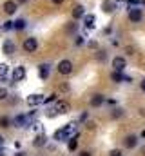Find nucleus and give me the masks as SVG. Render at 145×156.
Returning a JSON list of instances; mask_svg holds the SVG:
<instances>
[{
    "instance_id": "2eb2a0df",
    "label": "nucleus",
    "mask_w": 145,
    "mask_h": 156,
    "mask_svg": "<svg viewBox=\"0 0 145 156\" xmlns=\"http://www.w3.org/2000/svg\"><path fill=\"white\" fill-rule=\"evenodd\" d=\"M83 15H85V7H83V5H76V7L72 9V18H74V20L83 18Z\"/></svg>"
},
{
    "instance_id": "412c9836",
    "label": "nucleus",
    "mask_w": 145,
    "mask_h": 156,
    "mask_svg": "<svg viewBox=\"0 0 145 156\" xmlns=\"http://www.w3.org/2000/svg\"><path fill=\"white\" fill-rule=\"evenodd\" d=\"M67 147H69V151H74V149L78 147V134L69 136V144H67Z\"/></svg>"
},
{
    "instance_id": "a211bd4d",
    "label": "nucleus",
    "mask_w": 145,
    "mask_h": 156,
    "mask_svg": "<svg viewBox=\"0 0 145 156\" xmlns=\"http://www.w3.org/2000/svg\"><path fill=\"white\" fill-rule=\"evenodd\" d=\"M45 142H47V138H45V134L42 133V134H36V138L33 140V145H35V147H44Z\"/></svg>"
},
{
    "instance_id": "a878e982",
    "label": "nucleus",
    "mask_w": 145,
    "mask_h": 156,
    "mask_svg": "<svg viewBox=\"0 0 145 156\" xmlns=\"http://www.w3.org/2000/svg\"><path fill=\"white\" fill-rule=\"evenodd\" d=\"M76 27H78V24H74V22H69V26H67L65 29H67V33H74V31H76Z\"/></svg>"
},
{
    "instance_id": "58836bf2",
    "label": "nucleus",
    "mask_w": 145,
    "mask_h": 156,
    "mask_svg": "<svg viewBox=\"0 0 145 156\" xmlns=\"http://www.w3.org/2000/svg\"><path fill=\"white\" fill-rule=\"evenodd\" d=\"M0 156H5V154H4V151H2V149H0Z\"/></svg>"
},
{
    "instance_id": "f257e3e1",
    "label": "nucleus",
    "mask_w": 145,
    "mask_h": 156,
    "mask_svg": "<svg viewBox=\"0 0 145 156\" xmlns=\"http://www.w3.org/2000/svg\"><path fill=\"white\" fill-rule=\"evenodd\" d=\"M35 118H36L35 111H31L27 115H18V116L15 118V125L16 127H29V125L35 123Z\"/></svg>"
},
{
    "instance_id": "dca6fc26",
    "label": "nucleus",
    "mask_w": 145,
    "mask_h": 156,
    "mask_svg": "<svg viewBox=\"0 0 145 156\" xmlns=\"http://www.w3.org/2000/svg\"><path fill=\"white\" fill-rule=\"evenodd\" d=\"M102 9H104L105 13H112V11L116 9V2H112V0H104V2H102Z\"/></svg>"
},
{
    "instance_id": "393cba45",
    "label": "nucleus",
    "mask_w": 145,
    "mask_h": 156,
    "mask_svg": "<svg viewBox=\"0 0 145 156\" xmlns=\"http://www.w3.org/2000/svg\"><path fill=\"white\" fill-rule=\"evenodd\" d=\"M58 98H56V94H51V96H47L45 100H44V104H55Z\"/></svg>"
},
{
    "instance_id": "6ab92c4d",
    "label": "nucleus",
    "mask_w": 145,
    "mask_h": 156,
    "mask_svg": "<svg viewBox=\"0 0 145 156\" xmlns=\"http://www.w3.org/2000/svg\"><path fill=\"white\" fill-rule=\"evenodd\" d=\"M104 102H105L104 94H93V98H91V105H93V107H98V105H102Z\"/></svg>"
},
{
    "instance_id": "c85d7f7f",
    "label": "nucleus",
    "mask_w": 145,
    "mask_h": 156,
    "mask_svg": "<svg viewBox=\"0 0 145 156\" xmlns=\"http://www.w3.org/2000/svg\"><path fill=\"white\" fill-rule=\"evenodd\" d=\"M109 156H122V151H120V149H112V151L109 153Z\"/></svg>"
},
{
    "instance_id": "ea45409f",
    "label": "nucleus",
    "mask_w": 145,
    "mask_h": 156,
    "mask_svg": "<svg viewBox=\"0 0 145 156\" xmlns=\"http://www.w3.org/2000/svg\"><path fill=\"white\" fill-rule=\"evenodd\" d=\"M142 136H145V131H143V133H142Z\"/></svg>"
},
{
    "instance_id": "7ed1b4c3",
    "label": "nucleus",
    "mask_w": 145,
    "mask_h": 156,
    "mask_svg": "<svg viewBox=\"0 0 145 156\" xmlns=\"http://www.w3.org/2000/svg\"><path fill=\"white\" fill-rule=\"evenodd\" d=\"M127 18H129V22H142V18H143V11L138 7V5H134V7H131L129 9V15H127Z\"/></svg>"
},
{
    "instance_id": "4be33fe9",
    "label": "nucleus",
    "mask_w": 145,
    "mask_h": 156,
    "mask_svg": "<svg viewBox=\"0 0 145 156\" xmlns=\"http://www.w3.org/2000/svg\"><path fill=\"white\" fill-rule=\"evenodd\" d=\"M9 73V66L7 64H0V78H5Z\"/></svg>"
},
{
    "instance_id": "2f4dec72",
    "label": "nucleus",
    "mask_w": 145,
    "mask_h": 156,
    "mask_svg": "<svg viewBox=\"0 0 145 156\" xmlns=\"http://www.w3.org/2000/svg\"><path fill=\"white\" fill-rule=\"evenodd\" d=\"M83 120H87V113H82L80 115V122H83Z\"/></svg>"
},
{
    "instance_id": "473e14b6",
    "label": "nucleus",
    "mask_w": 145,
    "mask_h": 156,
    "mask_svg": "<svg viewBox=\"0 0 145 156\" xmlns=\"http://www.w3.org/2000/svg\"><path fill=\"white\" fill-rule=\"evenodd\" d=\"M140 87H142V91L145 93V80H142V83H140Z\"/></svg>"
},
{
    "instance_id": "20e7f679",
    "label": "nucleus",
    "mask_w": 145,
    "mask_h": 156,
    "mask_svg": "<svg viewBox=\"0 0 145 156\" xmlns=\"http://www.w3.org/2000/svg\"><path fill=\"white\" fill-rule=\"evenodd\" d=\"M22 47H24V51H26V53H35L36 49H38V40H36L35 37H29V38L24 40Z\"/></svg>"
},
{
    "instance_id": "f704fd0d",
    "label": "nucleus",
    "mask_w": 145,
    "mask_h": 156,
    "mask_svg": "<svg viewBox=\"0 0 145 156\" xmlns=\"http://www.w3.org/2000/svg\"><path fill=\"white\" fill-rule=\"evenodd\" d=\"M80 156H91V153H87V151H83V153H82Z\"/></svg>"
},
{
    "instance_id": "f03ea898",
    "label": "nucleus",
    "mask_w": 145,
    "mask_h": 156,
    "mask_svg": "<svg viewBox=\"0 0 145 156\" xmlns=\"http://www.w3.org/2000/svg\"><path fill=\"white\" fill-rule=\"evenodd\" d=\"M74 129H76L74 123H69V125L58 129V131L55 133V140H56V142H65V140H69V136H71V133L74 131Z\"/></svg>"
},
{
    "instance_id": "4468645a",
    "label": "nucleus",
    "mask_w": 145,
    "mask_h": 156,
    "mask_svg": "<svg viewBox=\"0 0 145 156\" xmlns=\"http://www.w3.org/2000/svg\"><path fill=\"white\" fill-rule=\"evenodd\" d=\"M2 51H4V55H13L15 53V44L11 42V40H5L4 44H2Z\"/></svg>"
},
{
    "instance_id": "39448f33",
    "label": "nucleus",
    "mask_w": 145,
    "mask_h": 156,
    "mask_svg": "<svg viewBox=\"0 0 145 156\" xmlns=\"http://www.w3.org/2000/svg\"><path fill=\"white\" fill-rule=\"evenodd\" d=\"M56 69H58V73L64 75V76H65V75H71L72 73V62L71 60H62Z\"/></svg>"
},
{
    "instance_id": "1a4fd4ad",
    "label": "nucleus",
    "mask_w": 145,
    "mask_h": 156,
    "mask_svg": "<svg viewBox=\"0 0 145 156\" xmlns=\"http://www.w3.org/2000/svg\"><path fill=\"white\" fill-rule=\"evenodd\" d=\"M112 67H114V71H123L127 67V60L123 56H114L112 58Z\"/></svg>"
},
{
    "instance_id": "0eeeda50",
    "label": "nucleus",
    "mask_w": 145,
    "mask_h": 156,
    "mask_svg": "<svg viewBox=\"0 0 145 156\" xmlns=\"http://www.w3.org/2000/svg\"><path fill=\"white\" fill-rule=\"evenodd\" d=\"M53 111H55V115H64V113H67V111H69V104H67V102H64V100H56V102H55Z\"/></svg>"
},
{
    "instance_id": "ddd939ff",
    "label": "nucleus",
    "mask_w": 145,
    "mask_h": 156,
    "mask_svg": "<svg viewBox=\"0 0 145 156\" xmlns=\"http://www.w3.org/2000/svg\"><path fill=\"white\" fill-rule=\"evenodd\" d=\"M4 11H5L7 15H15V13H16V2H15V0H7V2L4 4Z\"/></svg>"
},
{
    "instance_id": "7c9ffc66",
    "label": "nucleus",
    "mask_w": 145,
    "mask_h": 156,
    "mask_svg": "<svg viewBox=\"0 0 145 156\" xmlns=\"http://www.w3.org/2000/svg\"><path fill=\"white\" fill-rule=\"evenodd\" d=\"M4 98H7V91L5 89H0V100H4Z\"/></svg>"
},
{
    "instance_id": "6e6552de",
    "label": "nucleus",
    "mask_w": 145,
    "mask_h": 156,
    "mask_svg": "<svg viewBox=\"0 0 145 156\" xmlns=\"http://www.w3.org/2000/svg\"><path fill=\"white\" fill-rule=\"evenodd\" d=\"M24 78H26V67H24V66H16V67L13 69L11 80H13V82H20V80H24Z\"/></svg>"
},
{
    "instance_id": "bb28decb",
    "label": "nucleus",
    "mask_w": 145,
    "mask_h": 156,
    "mask_svg": "<svg viewBox=\"0 0 145 156\" xmlns=\"http://www.w3.org/2000/svg\"><path fill=\"white\" fill-rule=\"evenodd\" d=\"M122 115H123V109H120V107L112 111V118H120V116H122Z\"/></svg>"
},
{
    "instance_id": "423d86ee",
    "label": "nucleus",
    "mask_w": 145,
    "mask_h": 156,
    "mask_svg": "<svg viewBox=\"0 0 145 156\" xmlns=\"http://www.w3.org/2000/svg\"><path fill=\"white\" fill-rule=\"evenodd\" d=\"M44 94H36V93H33V94H29L27 98H26V102H27V105H31V107H36V105H40V104H44Z\"/></svg>"
},
{
    "instance_id": "f3484780",
    "label": "nucleus",
    "mask_w": 145,
    "mask_h": 156,
    "mask_svg": "<svg viewBox=\"0 0 145 156\" xmlns=\"http://www.w3.org/2000/svg\"><path fill=\"white\" fill-rule=\"evenodd\" d=\"M111 80L116 82V83H122V82H125V75L122 71H112L111 73Z\"/></svg>"
},
{
    "instance_id": "c9c22d12",
    "label": "nucleus",
    "mask_w": 145,
    "mask_h": 156,
    "mask_svg": "<svg viewBox=\"0 0 145 156\" xmlns=\"http://www.w3.org/2000/svg\"><path fill=\"white\" fill-rule=\"evenodd\" d=\"M2 145H4V136L0 134V147H2Z\"/></svg>"
},
{
    "instance_id": "f8f14e48",
    "label": "nucleus",
    "mask_w": 145,
    "mask_h": 156,
    "mask_svg": "<svg viewBox=\"0 0 145 156\" xmlns=\"http://www.w3.org/2000/svg\"><path fill=\"white\" fill-rule=\"evenodd\" d=\"M123 144H125V147H127V149H134V147L138 145V136H134V134H129V136L123 140Z\"/></svg>"
},
{
    "instance_id": "cd10ccee",
    "label": "nucleus",
    "mask_w": 145,
    "mask_h": 156,
    "mask_svg": "<svg viewBox=\"0 0 145 156\" xmlns=\"http://www.w3.org/2000/svg\"><path fill=\"white\" fill-rule=\"evenodd\" d=\"M83 44H85V35H82V37L76 38V45H83Z\"/></svg>"
},
{
    "instance_id": "4c0bfd02",
    "label": "nucleus",
    "mask_w": 145,
    "mask_h": 156,
    "mask_svg": "<svg viewBox=\"0 0 145 156\" xmlns=\"http://www.w3.org/2000/svg\"><path fill=\"white\" fill-rule=\"evenodd\" d=\"M15 156H24V153H16Z\"/></svg>"
},
{
    "instance_id": "9d476101",
    "label": "nucleus",
    "mask_w": 145,
    "mask_h": 156,
    "mask_svg": "<svg viewBox=\"0 0 145 156\" xmlns=\"http://www.w3.org/2000/svg\"><path fill=\"white\" fill-rule=\"evenodd\" d=\"M49 73H51V66L49 64H40L38 66V76L42 78V80H47Z\"/></svg>"
},
{
    "instance_id": "5701e85b",
    "label": "nucleus",
    "mask_w": 145,
    "mask_h": 156,
    "mask_svg": "<svg viewBox=\"0 0 145 156\" xmlns=\"http://www.w3.org/2000/svg\"><path fill=\"white\" fill-rule=\"evenodd\" d=\"M9 123H11L9 116H0V127H9Z\"/></svg>"
},
{
    "instance_id": "9b49d317",
    "label": "nucleus",
    "mask_w": 145,
    "mask_h": 156,
    "mask_svg": "<svg viewBox=\"0 0 145 156\" xmlns=\"http://www.w3.org/2000/svg\"><path fill=\"white\" fill-rule=\"evenodd\" d=\"M96 16L94 15H83V27L85 29H94L96 27Z\"/></svg>"
},
{
    "instance_id": "72a5a7b5",
    "label": "nucleus",
    "mask_w": 145,
    "mask_h": 156,
    "mask_svg": "<svg viewBox=\"0 0 145 156\" xmlns=\"http://www.w3.org/2000/svg\"><path fill=\"white\" fill-rule=\"evenodd\" d=\"M16 2H18V4H27L29 0H16Z\"/></svg>"
},
{
    "instance_id": "e433bc0d",
    "label": "nucleus",
    "mask_w": 145,
    "mask_h": 156,
    "mask_svg": "<svg viewBox=\"0 0 145 156\" xmlns=\"http://www.w3.org/2000/svg\"><path fill=\"white\" fill-rule=\"evenodd\" d=\"M53 2H55V4H62L64 0H53Z\"/></svg>"
},
{
    "instance_id": "aec40b11",
    "label": "nucleus",
    "mask_w": 145,
    "mask_h": 156,
    "mask_svg": "<svg viewBox=\"0 0 145 156\" xmlns=\"http://www.w3.org/2000/svg\"><path fill=\"white\" fill-rule=\"evenodd\" d=\"M27 27V20L26 18H18L16 22H15V29L16 31H22V29H26Z\"/></svg>"
},
{
    "instance_id": "b1692460",
    "label": "nucleus",
    "mask_w": 145,
    "mask_h": 156,
    "mask_svg": "<svg viewBox=\"0 0 145 156\" xmlns=\"http://www.w3.org/2000/svg\"><path fill=\"white\" fill-rule=\"evenodd\" d=\"M4 29H5V31L15 29V22H13V20H5V22H4Z\"/></svg>"
},
{
    "instance_id": "c756f323",
    "label": "nucleus",
    "mask_w": 145,
    "mask_h": 156,
    "mask_svg": "<svg viewBox=\"0 0 145 156\" xmlns=\"http://www.w3.org/2000/svg\"><path fill=\"white\" fill-rule=\"evenodd\" d=\"M98 60H100V62L105 60V51H98Z\"/></svg>"
}]
</instances>
